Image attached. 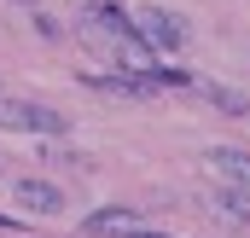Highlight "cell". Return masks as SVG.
<instances>
[{
    "mask_svg": "<svg viewBox=\"0 0 250 238\" xmlns=\"http://www.w3.org/2000/svg\"><path fill=\"white\" fill-rule=\"evenodd\" d=\"M209 209L233 227H250V186H215L209 192Z\"/></svg>",
    "mask_w": 250,
    "mask_h": 238,
    "instance_id": "cell-4",
    "label": "cell"
},
{
    "mask_svg": "<svg viewBox=\"0 0 250 238\" xmlns=\"http://www.w3.org/2000/svg\"><path fill=\"white\" fill-rule=\"evenodd\" d=\"M12 198H18V209H29V215H59L64 209V192L53 180H18Z\"/></svg>",
    "mask_w": 250,
    "mask_h": 238,
    "instance_id": "cell-3",
    "label": "cell"
},
{
    "mask_svg": "<svg viewBox=\"0 0 250 238\" xmlns=\"http://www.w3.org/2000/svg\"><path fill=\"white\" fill-rule=\"evenodd\" d=\"M87 227H93V233H111V238H128V233H140L146 221H140L134 209H99V215H93Z\"/></svg>",
    "mask_w": 250,
    "mask_h": 238,
    "instance_id": "cell-7",
    "label": "cell"
},
{
    "mask_svg": "<svg viewBox=\"0 0 250 238\" xmlns=\"http://www.w3.org/2000/svg\"><path fill=\"white\" fill-rule=\"evenodd\" d=\"M209 163L233 180V186H250V151H239V145H215V151H209Z\"/></svg>",
    "mask_w": 250,
    "mask_h": 238,
    "instance_id": "cell-6",
    "label": "cell"
},
{
    "mask_svg": "<svg viewBox=\"0 0 250 238\" xmlns=\"http://www.w3.org/2000/svg\"><path fill=\"white\" fill-rule=\"evenodd\" d=\"M134 35H140L151 53H175V47H187V23H181L175 12H157V6H146V12L134 18Z\"/></svg>",
    "mask_w": 250,
    "mask_h": 238,
    "instance_id": "cell-2",
    "label": "cell"
},
{
    "mask_svg": "<svg viewBox=\"0 0 250 238\" xmlns=\"http://www.w3.org/2000/svg\"><path fill=\"white\" fill-rule=\"evenodd\" d=\"M192 93L209 99V105L227 111V117H250V99H245V93H233V87H221V81H198V76H192Z\"/></svg>",
    "mask_w": 250,
    "mask_h": 238,
    "instance_id": "cell-5",
    "label": "cell"
},
{
    "mask_svg": "<svg viewBox=\"0 0 250 238\" xmlns=\"http://www.w3.org/2000/svg\"><path fill=\"white\" fill-rule=\"evenodd\" d=\"M128 238H169V233H151V227H140V233H128Z\"/></svg>",
    "mask_w": 250,
    "mask_h": 238,
    "instance_id": "cell-8",
    "label": "cell"
},
{
    "mask_svg": "<svg viewBox=\"0 0 250 238\" xmlns=\"http://www.w3.org/2000/svg\"><path fill=\"white\" fill-rule=\"evenodd\" d=\"M0 128H6V134H47V139H59V134H70V117H59L53 105L6 99V93H0Z\"/></svg>",
    "mask_w": 250,
    "mask_h": 238,
    "instance_id": "cell-1",
    "label": "cell"
},
{
    "mask_svg": "<svg viewBox=\"0 0 250 238\" xmlns=\"http://www.w3.org/2000/svg\"><path fill=\"white\" fill-rule=\"evenodd\" d=\"M0 175H6V169H0Z\"/></svg>",
    "mask_w": 250,
    "mask_h": 238,
    "instance_id": "cell-9",
    "label": "cell"
}]
</instances>
